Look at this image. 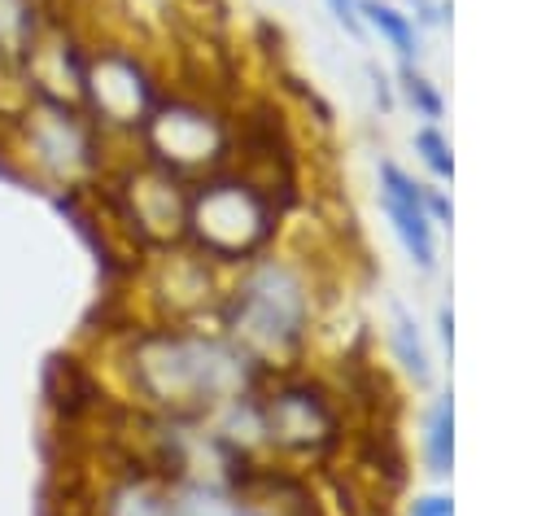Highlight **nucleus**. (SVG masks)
I'll use <instances>...</instances> for the list:
<instances>
[{
	"instance_id": "obj_1",
	"label": "nucleus",
	"mask_w": 559,
	"mask_h": 516,
	"mask_svg": "<svg viewBox=\"0 0 559 516\" xmlns=\"http://www.w3.org/2000/svg\"><path fill=\"white\" fill-rule=\"evenodd\" d=\"M100 367L144 415H214L223 402L266 380V367L227 332L166 319L118 332Z\"/></svg>"
},
{
	"instance_id": "obj_2",
	"label": "nucleus",
	"mask_w": 559,
	"mask_h": 516,
	"mask_svg": "<svg viewBox=\"0 0 559 516\" xmlns=\"http://www.w3.org/2000/svg\"><path fill=\"white\" fill-rule=\"evenodd\" d=\"M4 171L39 192L83 197L118 157L109 136L70 96L26 92L22 105L0 122Z\"/></svg>"
},
{
	"instance_id": "obj_3",
	"label": "nucleus",
	"mask_w": 559,
	"mask_h": 516,
	"mask_svg": "<svg viewBox=\"0 0 559 516\" xmlns=\"http://www.w3.org/2000/svg\"><path fill=\"white\" fill-rule=\"evenodd\" d=\"M214 328L249 350L266 372L297 359L314 328V284L284 254H258L223 280Z\"/></svg>"
},
{
	"instance_id": "obj_4",
	"label": "nucleus",
	"mask_w": 559,
	"mask_h": 516,
	"mask_svg": "<svg viewBox=\"0 0 559 516\" xmlns=\"http://www.w3.org/2000/svg\"><path fill=\"white\" fill-rule=\"evenodd\" d=\"M280 206L271 192L236 171H214L188 184L183 245L197 249L218 271H231L275 245Z\"/></svg>"
},
{
	"instance_id": "obj_5",
	"label": "nucleus",
	"mask_w": 559,
	"mask_h": 516,
	"mask_svg": "<svg viewBox=\"0 0 559 516\" xmlns=\"http://www.w3.org/2000/svg\"><path fill=\"white\" fill-rule=\"evenodd\" d=\"M162 92L166 87L157 83V70L144 61L140 48L114 44V39H87V57L79 74V105L109 136L114 149L140 136Z\"/></svg>"
},
{
	"instance_id": "obj_6",
	"label": "nucleus",
	"mask_w": 559,
	"mask_h": 516,
	"mask_svg": "<svg viewBox=\"0 0 559 516\" xmlns=\"http://www.w3.org/2000/svg\"><path fill=\"white\" fill-rule=\"evenodd\" d=\"M131 144L144 162H153V166L192 184L201 175L223 171L231 136H227V122L214 105L162 92V101L153 105V114L144 118L140 136Z\"/></svg>"
},
{
	"instance_id": "obj_7",
	"label": "nucleus",
	"mask_w": 559,
	"mask_h": 516,
	"mask_svg": "<svg viewBox=\"0 0 559 516\" xmlns=\"http://www.w3.org/2000/svg\"><path fill=\"white\" fill-rule=\"evenodd\" d=\"M258 407H262L266 455L319 459L341 437L332 394L306 376H271L266 372V380L258 385Z\"/></svg>"
},
{
	"instance_id": "obj_8",
	"label": "nucleus",
	"mask_w": 559,
	"mask_h": 516,
	"mask_svg": "<svg viewBox=\"0 0 559 516\" xmlns=\"http://www.w3.org/2000/svg\"><path fill=\"white\" fill-rule=\"evenodd\" d=\"M376 179H380V206L389 214V227L393 236L402 241L406 258L419 267V271H432L437 267V223L428 219L424 210V184H415L397 162H380L376 166Z\"/></svg>"
},
{
	"instance_id": "obj_9",
	"label": "nucleus",
	"mask_w": 559,
	"mask_h": 516,
	"mask_svg": "<svg viewBox=\"0 0 559 516\" xmlns=\"http://www.w3.org/2000/svg\"><path fill=\"white\" fill-rule=\"evenodd\" d=\"M87 516H179L175 485L153 468H118L96 485Z\"/></svg>"
},
{
	"instance_id": "obj_10",
	"label": "nucleus",
	"mask_w": 559,
	"mask_h": 516,
	"mask_svg": "<svg viewBox=\"0 0 559 516\" xmlns=\"http://www.w3.org/2000/svg\"><path fill=\"white\" fill-rule=\"evenodd\" d=\"M358 13H362V26L376 31L397 57L402 66H411L419 57V31H415V17L402 13L393 0H358Z\"/></svg>"
},
{
	"instance_id": "obj_11",
	"label": "nucleus",
	"mask_w": 559,
	"mask_h": 516,
	"mask_svg": "<svg viewBox=\"0 0 559 516\" xmlns=\"http://www.w3.org/2000/svg\"><path fill=\"white\" fill-rule=\"evenodd\" d=\"M424 464L432 477H450L454 464V407L450 394H441L424 415Z\"/></svg>"
},
{
	"instance_id": "obj_12",
	"label": "nucleus",
	"mask_w": 559,
	"mask_h": 516,
	"mask_svg": "<svg viewBox=\"0 0 559 516\" xmlns=\"http://www.w3.org/2000/svg\"><path fill=\"white\" fill-rule=\"evenodd\" d=\"M393 354H397V363L415 376V385H428V350H424V341H419V332H415V319L402 310V306H393Z\"/></svg>"
},
{
	"instance_id": "obj_13",
	"label": "nucleus",
	"mask_w": 559,
	"mask_h": 516,
	"mask_svg": "<svg viewBox=\"0 0 559 516\" xmlns=\"http://www.w3.org/2000/svg\"><path fill=\"white\" fill-rule=\"evenodd\" d=\"M415 153L419 162L437 175V179H450L454 175V157H450V140L437 131V127H419L415 131Z\"/></svg>"
},
{
	"instance_id": "obj_14",
	"label": "nucleus",
	"mask_w": 559,
	"mask_h": 516,
	"mask_svg": "<svg viewBox=\"0 0 559 516\" xmlns=\"http://www.w3.org/2000/svg\"><path fill=\"white\" fill-rule=\"evenodd\" d=\"M397 79H402V96H406L424 118H441V92H437V87H432L415 66H402V74H397Z\"/></svg>"
},
{
	"instance_id": "obj_15",
	"label": "nucleus",
	"mask_w": 559,
	"mask_h": 516,
	"mask_svg": "<svg viewBox=\"0 0 559 516\" xmlns=\"http://www.w3.org/2000/svg\"><path fill=\"white\" fill-rule=\"evenodd\" d=\"M323 4H328L332 22H336L345 35H354V39H362V35H367V26H362V13H358V0H323Z\"/></svg>"
},
{
	"instance_id": "obj_16",
	"label": "nucleus",
	"mask_w": 559,
	"mask_h": 516,
	"mask_svg": "<svg viewBox=\"0 0 559 516\" xmlns=\"http://www.w3.org/2000/svg\"><path fill=\"white\" fill-rule=\"evenodd\" d=\"M406 516H454V503L450 494H419Z\"/></svg>"
},
{
	"instance_id": "obj_17",
	"label": "nucleus",
	"mask_w": 559,
	"mask_h": 516,
	"mask_svg": "<svg viewBox=\"0 0 559 516\" xmlns=\"http://www.w3.org/2000/svg\"><path fill=\"white\" fill-rule=\"evenodd\" d=\"M424 210H428L432 223H450V201H445L441 188H432V184H424Z\"/></svg>"
},
{
	"instance_id": "obj_18",
	"label": "nucleus",
	"mask_w": 559,
	"mask_h": 516,
	"mask_svg": "<svg viewBox=\"0 0 559 516\" xmlns=\"http://www.w3.org/2000/svg\"><path fill=\"white\" fill-rule=\"evenodd\" d=\"M371 92H376V101H380L384 109H393V87H389V79H384L380 70H371Z\"/></svg>"
}]
</instances>
